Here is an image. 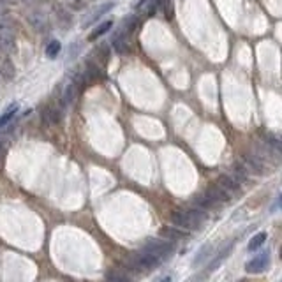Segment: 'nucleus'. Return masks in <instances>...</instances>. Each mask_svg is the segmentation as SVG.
Segmentation results:
<instances>
[{"mask_svg": "<svg viewBox=\"0 0 282 282\" xmlns=\"http://www.w3.org/2000/svg\"><path fill=\"white\" fill-rule=\"evenodd\" d=\"M205 196H208L214 203H226L231 199V194H228V192H226L222 187H219V185H210V187L206 189Z\"/></svg>", "mask_w": 282, "mask_h": 282, "instance_id": "obj_5", "label": "nucleus"}, {"mask_svg": "<svg viewBox=\"0 0 282 282\" xmlns=\"http://www.w3.org/2000/svg\"><path fill=\"white\" fill-rule=\"evenodd\" d=\"M215 203L211 201V199L208 198V196H199L198 198V208L199 210H206V208H211Z\"/></svg>", "mask_w": 282, "mask_h": 282, "instance_id": "obj_13", "label": "nucleus"}, {"mask_svg": "<svg viewBox=\"0 0 282 282\" xmlns=\"http://www.w3.org/2000/svg\"><path fill=\"white\" fill-rule=\"evenodd\" d=\"M106 282H131L127 279V275L122 272H110L106 277Z\"/></svg>", "mask_w": 282, "mask_h": 282, "instance_id": "obj_12", "label": "nucleus"}, {"mask_svg": "<svg viewBox=\"0 0 282 282\" xmlns=\"http://www.w3.org/2000/svg\"><path fill=\"white\" fill-rule=\"evenodd\" d=\"M60 50H62L60 43H58V41H51L50 46L46 48V57L48 58H55L58 53H60Z\"/></svg>", "mask_w": 282, "mask_h": 282, "instance_id": "obj_11", "label": "nucleus"}, {"mask_svg": "<svg viewBox=\"0 0 282 282\" xmlns=\"http://www.w3.org/2000/svg\"><path fill=\"white\" fill-rule=\"evenodd\" d=\"M0 70H2L4 78H11V76L14 74V67L11 65L9 60H4V62H2V65H0Z\"/></svg>", "mask_w": 282, "mask_h": 282, "instance_id": "obj_14", "label": "nucleus"}, {"mask_svg": "<svg viewBox=\"0 0 282 282\" xmlns=\"http://www.w3.org/2000/svg\"><path fill=\"white\" fill-rule=\"evenodd\" d=\"M16 111H18V104H13V106H11L9 110H7L6 113L2 115V117H0V127H4V125H6L7 122L13 120V117L16 115Z\"/></svg>", "mask_w": 282, "mask_h": 282, "instance_id": "obj_10", "label": "nucleus"}, {"mask_svg": "<svg viewBox=\"0 0 282 282\" xmlns=\"http://www.w3.org/2000/svg\"><path fill=\"white\" fill-rule=\"evenodd\" d=\"M4 157H6V145L0 143V166H2V162H4Z\"/></svg>", "mask_w": 282, "mask_h": 282, "instance_id": "obj_17", "label": "nucleus"}, {"mask_svg": "<svg viewBox=\"0 0 282 282\" xmlns=\"http://www.w3.org/2000/svg\"><path fill=\"white\" fill-rule=\"evenodd\" d=\"M113 6H115V2H106L104 6L101 7V9H97V11H95L94 14H92L90 18H88L87 21H85V25H90V23H94L95 20H99V18H101L102 14H106L108 11H110V9H111V7H113Z\"/></svg>", "mask_w": 282, "mask_h": 282, "instance_id": "obj_7", "label": "nucleus"}, {"mask_svg": "<svg viewBox=\"0 0 282 282\" xmlns=\"http://www.w3.org/2000/svg\"><path fill=\"white\" fill-rule=\"evenodd\" d=\"M219 187H222L224 189L228 194H231V192H236L240 189V184L236 180H233L231 177H228V175H222V177H219Z\"/></svg>", "mask_w": 282, "mask_h": 282, "instance_id": "obj_6", "label": "nucleus"}, {"mask_svg": "<svg viewBox=\"0 0 282 282\" xmlns=\"http://www.w3.org/2000/svg\"><path fill=\"white\" fill-rule=\"evenodd\" d=\"M173 224L184 229H199L206 221V214L199 208L185 210V211H173L171 215Z\"/></svg>", "mask_w": 282, "mask_h": 282, "instance_id": "obj_1", "label": "nucleus"}, {"mask_svg": "<svg viewBox=\"0 0 282 282\" xmlns=\"http://www.w3.org/2000/svg\"><path fill=\"white\" fill-rule=\"evenodd\" d=\"M268 263H270V254H261V256H258V258L247 261L245 270L249 273H261L268 268Z\"/></svg>", "mask_w": 282, "mask_h": 282, "instance_id": "obj_4", "label": "nucleus"}, {"mask_svg": "<svg viewBox=\"0 0 282 282\" xmlns=\"http://www.w3.org/2000/svg\"><path fill=\"white\" fill-rule=\"evenodd\" d=\"M265 240H266V233H258V235L249 242V251H256V249H259L263 243H265Z\"/></svg>", "mask_w": 282, "mask_h": 282, "instance_id": "obj_9", "label": "nucleus"}, {"mask_svg": "<svg viewBox=\"0 0 282 282\" xmlns=\"http://www.w3.org/2000/svg\"><path fill=\"white\" fill-rule=\"evenodd\" d=\"M155 282H171V277H169V275H162L161 279H157Z\"/></svg>", "mask_w": 282, "mask_h": 282, "instance_id": "obj_18", "label": "nucleus"}, {"mask_svg": "<svg viewBox=\"0 0 282 282\" xmlns=\"http://www.w3.org/2000/svg\"><path fill=\"white\" fill-rule=\"evenodd\" d=\"M162 235L168 236V238H180L182 233L180 231H175V229H169V228H164L162 229Z\"/></svg>", "mask_w": 282, "mask_h": 282, "instance_id": "obj_16", "label": "nucleus"}, {"mask_svg": "<svg viewBox=\"0 0 282 282\" xmlns=\"http://www.w3.org/2000/svg\"><path fill=\"white\" fill-rule=\"evenodd\" d=\"M147 2H148V0H139V2H138V7H143V6H147Z\"/></svg>", "mask_w": 282, "mask_h": 282, "instance_id": "obj_19", "label": "nucleus"}, {"mask_svg": "<svg viewBox=\"0 0 282 282\" xmlns=\"http://www.w3.org/2000/svg\"><path fill=\"white\" fill-rule=\"evenodd\" d=\"M125 265L132 270H138V272H147V270H152L154 266L159 265V259H155L154 256H150L148 252L139 251V252L129 254L127 259H125Z\"/></svg>", "mask_w": 282, "mask_h": 282, "instance_id": "obj_2", "label": "nucleus"}, {"mask_svg": "<svg viewBox=\"0 0 282 282\" xmlns=\"http://www.w3.org/2000/svg\"><path fill=\"white\" fill-rule=\"evenodd\" d=\"M145 252H148L150 256H154L155 259H159L161 261L162 258H166V256L171 252V245L169 243H164V242H159V240H155V242H150L147 247L143 249Z\"/></svg>", "mask_w": 282, "mask_h": 282, "instance_id": "obj_3", "label": "nucleus"}, {"mask_svg": "<svg viewBox=\"0 0 282 282\" xmlns=\"http://www.w3.org/2000/svg\"><path fill=\"white\" fill-rule=\"evenodd\" d=\"M73 99H74V87L70 85V87L65 88V94H64V97H62V104L64 106H67L73 102Z\"/></svg>", "mask_w": 282, "mask_h": 282, "instance_id": "obj_15", "label": "nucleus"}, {"mask_svg": "<svg viewBox=\"0 0 282 282\" xmlns=\"http://www.w3.org/2000/svg\"><path fill=\"white\" fill-rule=\"evenodd\" d=\"M111 25H113V23H111V21H104V23H101V25H99L97 28H95L94 32H92L90 36H88V41H95V39H97L99 36L106 34V32H108V30H110V28H111Z\"/></svg>", "mask_w": 282, "mask_h": 282, "instance_id": "obj_8", "label": "nucleus"}]
</instances>
